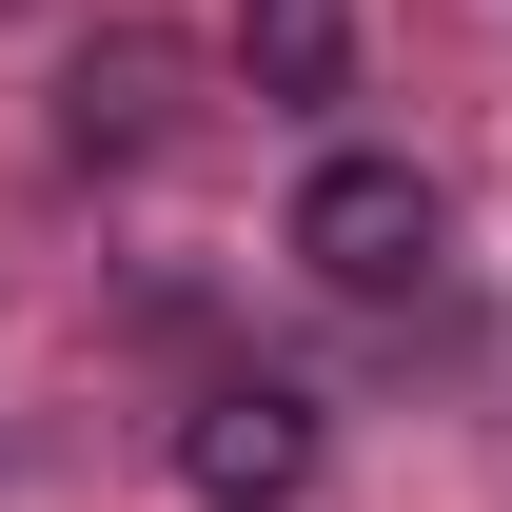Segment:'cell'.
<instances>
[{
    "label": "cell",
    "instance_id": "cell-1",
    "mask_svg": "<svg viewBox=\"0 0 512 512\" xmlns=\"http://www.w3.org/2000/svg\"><path fill=\"white\" fill-rule=\"evenodd\" d=\"M296 256H316L335 296H414L453 256V197L414 178V158H316V178H296Z\"/></svg>",
    "mask_w": 512,
    "mask_h": 512
},
{
    "label": "cell",
    "instance_id": "cell-2",
    "mask_svg": "<svg viewBox=\"0 0 512 512\" xmlns=\"http://www.w3.org/2000/svg\"><path fill=\"white\" fill-rule=\"evenodd\" d=\"M316 453H335V434H316L296 375H217V394L178 414V493H197V512H296Z\"/></svg>",
    "mask_w": 512,
    "mask_h": 512
},
{
    "label": "cell",
    "instance_id": "cell-3",
    "mask_svg": "<svg viewBox=\"0 0 512 512\" xmlns=\"http://www.w3.org/2000/svg\"><path fill=\"white\" fill-rule=\"evenodd\" d=\"M158 40H79L60 60V158H158V119H178V99H158Z\"/></svg>",
    "mask_w": 512,
    "mask_h": 512
},
{
    "label": "cell",
    "instance_id": "cell-4",
    "mask_svg": "<svg viewBox=\"0 0 512 512\" xmlns=\"http://www.w3.org/2000/svg\"><path fill=\"white\" fill-rule=\"evenodd\" d=\"M237 79L256 99H335L355 79V0H237Z\"/></svg>",
    "mask_w": 512,
    "mask_h": 512
}]
</instances>
